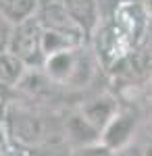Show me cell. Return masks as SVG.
I'll list each match as a JSON object with an SVG mask.
<instances>
[{"mask_svg":"<svg viewBox=\"0 0 152 156\" xmlns=\"http://www.w3.org/2000/svg\"><path fill=\"white\" fill-rule=\"evenodd\" d=\"M9 90L11 87H6V85H0V108L4 106L6 102H9Z\"/></svg>","mask_w":152,"mask_h":156,"instance_id":"cell-16","label":"cell"},{"mask_svg":"<svg viewBox=\"0 0 152 156\" xmlns=\"http://www.w3.org/2000/svg\"><path fill=\"white\" fill-rule=\"evenodd\" d=\"M13 31H15V25L0 11V52H9V46H11V40H13Z\"/></svg>","mask_w":152,"mask_h":156,"instance_id":"cell-13","label":"cell"},{"mask_svg":"<svg viewBox=\"0 0 152 156\" xmlns=\"http://www.w3.org/2000/svg\"><path fill=\"white\" fill-rule=\"evenodd\" d=\"M115 156H146V148H142L140 144L131 142L129 146H125L119 152H115Z\"/></svg>","mask_w":152,"mask_h":156,"instance_id":"cell-14","label":"cell"},{"mask_svg":"<svg viewBox=\"0 0 152 156\" xmlns=\"http://www.w3.org/2000/svg\"><path fill=\"white\" fill-rule=\"evenodd\" d=\"M40 0H0V11L15 27L38 17Z\"/></svg>","mask_w":152,"mask_h":156,"instance_id":"cell-9","label":"cell"},{"mask_svg":"<svg viewBox=\"0 0 152 156\" xmlns=\"http://www.w3.org/2000/svg\"><path fill=\"white\" fill-rule=\"evenodd\" d=\"M98 62L90 54V50L75 48L65 50L59 54H52L44 60V75L54 85H71V87H83L94 79Z\"/></svg>","mask_w":152,"mask_h":156,"instance_id":"cell-1","label":"cell"},{"mask_svg":"<svg viewBox=\"0 0 152 156\" xmlns=\"http://www.w3.org/2000/svg\"><path fill=\"white\" fill-rule=\"evenodd\" d=\"M71 19L77 23L85 37H92L102 23V11L98 0H63Z\"/></svg>","mask_w":152,"mask_h":156,"instance_id":"cell-6","label":"cell"},{"mask_svg":"<svg viewBox=\"0 0 152 156\" xmlns=\"http://www.w3.org/2000/svg\"><path fill=\"white\" fill-rule=\"evenodd\" d=\"M100 2V11H102V19H104V15H113V11L117 9L119 4H123V2H131V0H98Z\"/></svg>","mask_w":152,"mask_h":156,"instance_id":"cell-15","label":"cell"},{"mask_svg":"<svg viewBox=\"0 0 152 156\" xmlns=\"http://www.w3.org/2000/svg\"><path fill=\"white\" fill-rule=\"evenodd\" d=\"M27 67L23 60H19L11 52H0V85L17 87L27 75Z\"/></svg>","mask_w":152,"mask_h":156,"instance_id":"cell-10","label":"cell"},{"mask_svg":"<svg viewBox=\"0 0 152 156\" xmlns=\"http://www.w3.org/2000/svg\"><path fill=\"white\" fill-rule=\"evenodd\" d=\"M119 108H121L119 106V100L113 96V94H98V96L85 100L81 104V108H79V112L92 123L98 131L102 133L104 127L119 112Z\"/></svg>","mask_w":152,"mask_h":156,"instance_id":"cell-7","label":"cell"},{"mask_svg":"<svg viewBox=\"0 0 152 156\" xmlns=\"http://www.w3.org/2000/svg\"><path fill=\"white\" fill-rule=\"evenodd\" d=\"M40 2L42 4H40V11H38V21H40L44 31L88 40L85 34L77 27V23L71 19V15L67 12L63 0H40Z\"/></svg>","mask_w":152,"mask_h":156,"instance_id":"cell-4","label":"cell"},{"mask_svg":"<svg viewBox=\"0 0 152 156\" xmlns=\"http://www.w3.org/2000/svg\"><path fill=\"white\" fill-rule=\"evenodd\" d=\"M138 108L136 106H121L119 112L113 117V121L104 127V131L100 133V142L110 148L113 152H119L121 148H125L133 142V133L138 127Z\"/></svg>","mask_w":152,"mask_h":156,"instance_id":"cell-3","label":"cell"},{"mask_svg":"<svg viewBox=\"0 0 152 156\" xmlns=\"http://www.w3.org/2000/svg\"><path fill=\"white\" fill-rule=\"evenodd\" d=\"M146 11H148V15L152 19V0H146Z\"/></svg>","mask_w":152,"mask_h":156,"instance_id":"cell-17","label":"cell"},{"mask_svg":"<svg viewBox=\"0 0 152 156\" xmlns=\"http://www.w3.org/2000/svg\"><path fill=\"white\" fill-rule=\"evenodd\" d=\"M65 140L69 142V146L73 144V148H81V146L98 144L100 131L77 110L65 119Z\"/></svg>","mask_w":152,"mask_h":156,"instance_id":"cell-8","label":"cell"},{"mask_svg":"<svg viewBox=\"0 0 152 156\" xmlns=\"http://www.w3.org/2000/svg\"><path fill=\"white\" fill-rule=\"evenodd\" d=\"M71 152H73V148L69 146V142L56 137V140H50V142L48 140L42 142L34 154L35 156H71Z\"/></svg>","mask_w":152,"mask_h":156,"instance_id":"cell-11","label":"cell"},{"mask_svg":"<svg viewBox=\"0 0 152 156\" xmlns=\"http://www.w3.org/2000/svg\"><path fill=\"white\" fill-rule=\"evenodd\" d=\"M146 156H152V146H150V148H146Z\"/></svg>","mask_w":152,"mask_h":156,"instance_id":"cell-19","label":"cell"},{"mask_svg":"<svg viewBox=\"0 0 152 156\" xmlns=\"http://www.w3.org/2000/svg\"><path fill=\"white\" fill-rule=\"evenodd\" d=\"M42 36H44V29L38 21V17L17 25L13 31L9 52L15 54L19 60H23L27 69H42L46 60L44 50H42Z\"/></svg>","mask_w":152,"mask_h":156,"instance_id":"cell-2","label":"cell"},{"mask_svg":"<svg viewBox=\"0 0 152 156\" xmlns=\"http://www.w3.org/2000/svg\"><path fill=\"white\" fill-rule=\"evenodd\" d=\"M71 156H115V152L110 148H106L102 142L90 146H81V148H73Z\"/></svg>","mask_w":152,"mask_h":156,"instance_id":"cell-12","label":"cell"},{"mask_svg":"<svg viewBox=\"0 0 152 156\" xmlns=\"http://www.w3.org/2000/svg\"><path fill=\"white\" fill-rule=\"evenodd\" d=\"M9 129H11V135L19 144L38 146L42 142H46L42 121L38 119L31 110H27V108L13 106L9 110Z\"/></svg>","mask_w":152,"mask_h":156,"instance_id":"cell-5","label":"cell"},{"mask_svg":"<svg viewBox=\"0 0 152 156\" xmlns=\"http://www.w3.org/2000/svg\"><path fill=\"white\" fill-rule=\"evenodd\" d=\"M148 119L152 121V100H150V104H148Z\"/></svg>","mask_w":152,"mask_h":156,"instance_id":"cell-18","label":"cell"}]
</instances>
